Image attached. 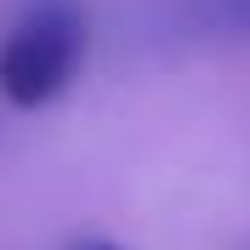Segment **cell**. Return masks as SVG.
Instances as JSON below:
<instances>
[{
  "label": "cell",
  "mask_w": 250,
  "mask_h": 250,
  "mask_svg": "<svg viewBox=\"0 0 250 250\" xmlns=\"http://www.w3.org/2000/svg\"><path fill=\"white\" fill-rule=\"evenodd\" d=\"M182 23L193 34L250 40V0H182Z\"/></svg>",
  "instance_id": "7a4b0ae2"
},
{
  "label": "cell",
  "mask_w": 250,
  "mask_h": 250,
  "mask_svg": "<svg viewBox=\"0 0 250 250\" xmlns=\"http://www.w3.org/2000/svg\"><path fill=\"white\" fill-rule=\"evenodd\" d=\"M85 12L80 0H29L6 40H0V91L17 108H46L74 85L85 62Z\"/></svg>",
  "instance_id": "6da1fadb"
},
{
  "label": "cell",
  "mask_w": 250,
  "mask_h": 250,
  "mask_svg": "<svg viewBox=\"0 0 250 250\" xmlns=\"http://www.w3.org/2000/svg\"><path fill=\"white\" fill-rule=\"evenodd\" d=\"M74 250H120V245H108V239H85V245H74Z\"/></svg>",
  "instance_id": "3957f363"
}]
</instances>
